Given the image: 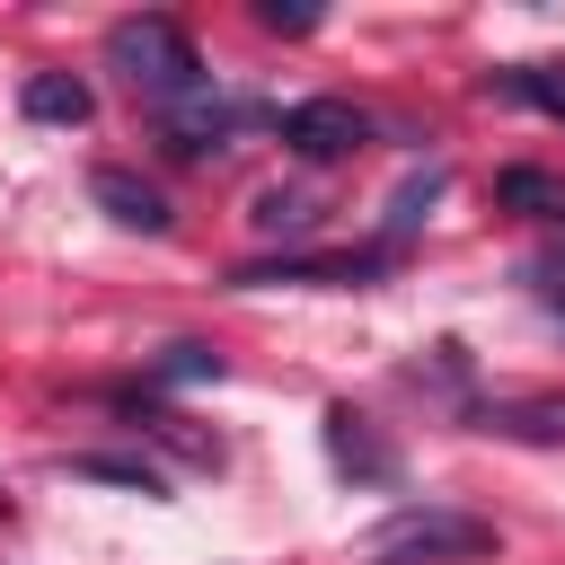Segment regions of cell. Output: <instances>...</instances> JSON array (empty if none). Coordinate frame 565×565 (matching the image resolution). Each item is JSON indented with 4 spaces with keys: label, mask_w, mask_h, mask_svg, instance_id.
I'll use <instances>...</instances> for the list:
<instances>
[{
    "label": "cell",
    "mask_w": 565,
    "mask_h": 565,
    "mask_svg": "<svg viewBox=\"0 0 565 565\" xmlns=\"http://www.w3.org/2000/svg\"><path fill=\"white\" fill-rule=\"evenodd\" d=\"M106 62H115L141 97H159V106L203 97V53H194V35H185L177 18H115V26H106Z\"/></svg>",
    "instance_id": "obj_1"
},
{
    "label": "cell",
    "mask_w": 565,
    "mask_h": 565,
    "mask_svg": "<svg viewBox=\"0 0 565 565\" xmlns=\"http://www.w3.org/2000/svg\"><path fill=\"white\" fill-rule=\"evenodd\" d=\"M371 556H388V565H468V556H494V521L415 503V512H388L371 530Z\"/></svg>",
    "instance_id": "obj_2"
},
{
    "label": "cell",
    "mask_w": 565,
    "mask_h": 565,
    "mask_svg": "<svg viewBox=\"0 0 565 565\" xmlns=\"http://www.w3.org/2000/svg\"><path fill=\"white\" fill-rule=\"evenodd\" d=\"M274 124H282V141H291L300 159H318V168H327V159H353V150L371 141V115H362L353 97H300V106H282Z\"/></svg>",
    "instance_id": "obj_3"
},
{
    "label": "cell",
    "mask_w": 565,
    "mask_h": 565,
    "mask_svg": "<svg viewBox=\"0 0 565 565\" xmlns=\"http://www.w3.org/2000/svg\"><path fill=\"white\" fill-rule=\"evenodd\" d=\"M238 124H265V106H238V97H185V106H168V150H177V159H212V150H230Z\"/></svg>",
    "instance_id": "obj_4"
},
{
    "label": "cell",
    "mask_w": 565,
    "mask_h": 565,
    "mask_svg": "<svg viewBox=\"0 0 565 565\" xmlns=\"http://www.w3.org/2000/svg\"><path fill=\"white\" fill-rule=\"evenodd\" d=\"M88 194H97V212H106L115 230H141V238H159V230H168V194H159L150 177H132V168H97V177H88Z\"/></svg>",
    "instance_id": "obj_5"
},
{
    "label": "cell",
    "mask_w": 565,
    "mask_h": 565,
    "mask_svg": "<svg viewBox=\"0 0 565 565\" xmlns=\"http://www.w3.org/2000/svg\"><path fill=\"white\" fill-rule=\"evenodd\" d=\"M327 459L344 468V477H362V486H388L397 477V459H388V441L353 415V406H327Z\"/></svg>",
    "instance_id": "obj_6"
},
{
    "label": "cell",
    "mask_w": 565,
    "mask_h": 565,
    "mask_svg": "<svg viewBox=\"0 0 565 565\" xmlns=\"http://www.w3.org/2000/svg\"><path fill=\"white\" fill-rule=\"evenodd\" d=\"M388 256L353 247V256H274V265H238V282H371Z\"/></svg>",
    "instance_id": "obj_7"
},
{
    "label": "cell",
    "mask_w": 565,
    "mask_h": 565,
    "mask_svg": "<svg viewBox=\"0 0 565 565\" xmlns=\"http://www.w3.org/2000/svg\"><path fill=\"white\" fill-rule=\"evenodd\" d=\"M477 433H503V441H565V397H486V406H477Z\"/></svg>",
    "instance_id": "obj_8"
},
{
    "label": "cell",
    "mask_w": 565,
    "mask_h": 565,
    "mask_svg": "<svg viewBox=\"0 0 565 565\" xmlns=\"http://www.w3.org/2000/svg\"><path fill=\"white\" fill-rule=\"evenodd\" d=\"M18 106H26V124H88V79L79 71H35L26 88H18Z\"/></svg>",
    "instance_id": "obj_9"
},
{
    "label": "cell",
    "mask_w": 565,
    "mask_h": 565,
    "mask_svg": "<svg viewBox=\"0 0 565 565\" xmlns=\"http://www.w3.org/2000/svg\"><path fill=\"white\" fill-rule=\"evenodd\" d=\"M486 88H494V97H512V106H539V115H556V124H565V62H512V71H494Z\"/></svg>",
    "instance_id": "obj_10"
},
{
    "label": "cell",
    "mask_w": 565,
    "mask_h": 565,
    "mask_svg": "<svg viewBox=\"0 0 565 565\" xmlns=\"http://www.w3.org/2000/svg\"><path fill=\"white\" fill-rule=\"evenodd\" d=\"M247 221H256V230H265V238H309V230H318V203H309V194H300V185H265V194H256V212H247Z\"/></svg>",
    "instance_id": "obj_11"
},
{
    "label": "cell",
    "mask_w": 565,
    "mask_h": 565,
    "mask_svg": "<svg viewBox=\"0 0 565 565\" xmlns=\"http://www.w3.org/2000/svg\"><path fill=\"white\" fill-rule=\"evenodd\" d=\"M494 194H503V203H521V212H539V221H565V185H556V177H539V168H503V177H494Z\"/></svg>",
    "instance_id": "obj_12"
},
{
    "label": "cell",
    "mask_w": 565,
    "mask_h": 565,
    "mask_svg": "<svg viewBox=\"0 0 565 565\" xmlns=\"http://www.w3.org/2000/svg\"><path fill=\"white\" fill-rule=\"evenodd\" d=\"M79 477H106V486H141V494H159V468L150 459H106V450H88V459H71Z\"/></svg>",
    "instance_id": "obj_13"
},
{
    "label": "cell",
    "mask_w": 565,
    "mask_h": 565,
    "mask_svg": "<svg viewBox=\"0 0 565 565\" xmlns=\"http://www.w3.org/2000/svg\"><path fill=\"white\" fill-rule=\"evenodd\" d=\"M256 26H274V35H309V26H318V9H282V0H256Z\"/></svg>",
    "instance_id": "obj_14"
},
{
    "label": "cell",
    "mask_w": 565,
    "mask_h": 565,
    "mask_svg": "<svg viewBox=\"0 0 565 565\" xmlns=\"http://www.w3.org/2000/svg\"><path fill=\"white\" fill-rule=\"evenodd\" d=\"M159 371H168V380H212L221 362H212L203 344H168V362H159Z\"/></svg>",
    "instance_id": "obj_15"
},
{
    "label": "cell",
    "mask_w": 565,
    "mask_h": 565,
    "mask_svg": "<svg viewBox=\"0 0 565 565\" xmlns=\"http://www.w3.org/2000/svg\"><path fill=\"white\" fill-rule=\"evenodd\" d=\"M530 282H539L547 300H565V256H547V265H530Z\"/></svg>",
    "instance_id": "obj_16"
},
{
    "label": "cell",
    "mask_w": 565,
    "mask_h": 565,
    "mask_svg": "<svg viewBox=\"0 0 565 565\" xmlns=\"http://www.w3.org/2000/svg\"><path fill=\"white\" fill-rule=\"evenodd\" d=\"M0 521H9V494H0Z\"/></svg>",
    "instance_id": "obj_17"
}]
</instances>
